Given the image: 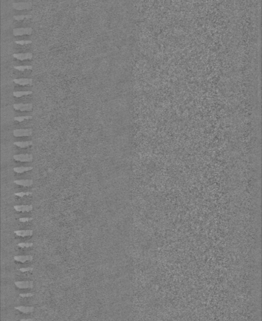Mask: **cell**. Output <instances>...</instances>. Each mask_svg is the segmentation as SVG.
I'll return each instance as SVG.
<instances>
[{"label":"cell","mask_w":262,"mask_h":321,"mask_svg":"<svg viewBox=\"0 0 262 321\" xmlns=\"http://www.w3.org/2000/svg\"><path fill=\"white\" fill-rule=\"evenodd\" d=\"M33 29L31 27L25 28H16L13 30V33L14 36H22V35H30L32 33Z\"/></svg>","instance_id":"cell-1"},{"label":"cell","mask_w":262,"mask_h":321,"mask_svg":"<svg viewBox=\"0 0 262 321\" xmlns=\"http://www.w3.org/2000/svg\"><path fill=\"white\" fill-rule=\"evenodd\" d=\"M33 134V130L30 128L28 129H17L13 131V135L14 137H29Z\"/></svg>","instance_id":"cell-2"},{"label":"cell","mask_w":262,"mask_h":321,"mask_svg":"<svg viewBox=\"0 0 262 321\" xmlns=\"http://www.w3.org/2000/svg\"><path fill=\"white\" fill-rule=\"evenodd\" d=\"M14 160L20 162H31L33 156L31 154H21L13 156Z\"/></svg>","instance_id":"cell-3"},{"label":"cell","mask_w":262,"mask_h":321,"mask_svg":"<svg viewBox=\"0 0 262 321\" xmlns=\"http://www.w3.org/2000/svg\"><path fill=\"white\" fill-rule=\"evenodd\" d=\"M12 7L16 10L22 11L24 9H30L31 8L32 4L29 2H18L13 3L12 4Z\"/></svg>","instance_id":"cell-4"},{"label":"cell","mask_w":262,"mask_h":321,"mask_svg":"<svg viewBox=\"0 0 262 321\" xmlns=\"http://www.w3.org/2000/svg\"><path fill=\"white\" fill-rule=\"evenodd\" d=\"M13 108L15 109V110H19V111L22 112L30 111L33 109V104L31 103L14 104L13 105Z\"/></svg>","instance_id":"cell-5"},{"label":"cell","mask_w":262,"mask_h":321,"mask_svg":"<svg viewBox=\"0 0 262 321\" xmlns=\"http://www.w3.org/2000/svg\"><path fill=\"white\" fill-rule=\"evenodd\" d=\"M15 286L18 288H33L34 287L33 281H18L14 282Z\"/></svg>","instance_id":"cell-6"},{"label":"cell","mask_w":262,"mask_h":321,"mask_svg":"<svg viewBox=\"0 0 262 321\" xmlns=\"http://www.w3.org/2000/svg\"><path fill=\"white\" fill-rule=\"evenodd\" d=\"M13 57L14 58H16L17 60L23 61V60L31 59L33 58V54L31 53H30V52H27V53H14V54L13 55Z\"/></svg>","instance_id":"cell-7"},{"label":"cell","mask_w":262,"mask_h":321,"mask_svg":"<svg viewBox=\"0 0 262 321\" xmlns=\"http://www.w3.org/2000/svg\"><path fill=\"white\" fill-rule=\"evenodd\" d=\"M13 81L19 85H31L33 84V79L30 78H19L14 79Z\"/></svg>","instance_id":"cell-8"},{"label":"cell","mask_w":262,"mask_h":321,"mask_svg":"<svg viewBox=\"0 0 262 321\" xmlns=\"http://www.w3.org/2000/svg\"><path fill=\"white\" fill-rule=\"evenodd\" d=\"M14 209L18 212H30L32 211V205H15Z\"/></svg>","instance_id":"cell-9"},{"label":"cell","mask_w":262,"mask_h":321,"mask_svg":"<svg viewBox=\"0 0 262 321\" xmlns=\"http://www.w3.org/2000/svg\"><path fill=\"white\" fill-rule=\"evenodd\" d=\"M33 259V257L32 255H18L14 257V260L15 261L22 262V263H24L28 261H31Z\"/></svg>","instance_id":"cell-10"},{"label":"cell","mask_w":262,"mask_h":321,"mask_svg":"<svg viewBox=\"0 0 262 321\" xmlns=\"http://www.w3.org/2000/svg\"><path fill=\"white\" fill-rule=\"evenodd\" d=\"M14 233L17 236L22 237H30L33 234V231L31 230H16Z\"/></svg>","instance_id":"cell-11"},{"label":"cell","mask_w":262,"mask_h":321,"mask_svg":"<svg viewBox=\"0 0 262 321\" xmlns=\"http://www.w3.org/2000/svg\"><path fill=\"white\" fill-rule=\"evenodd\" d=\"M14 183H15L16 185L28 187L33 185V181L32 180H19L14 181Z\"/></svg>","instance_id":"cell-12"},{"label":"cell","mask_w":262,"mask_h":321,"mask_svg":"<svg viewBox=\"0 0 262 321\" xmlns=\"http://www.w3.org/2000/svg\"><path fill=\"white\" fill-rule=\"evenodd\" d=\"M14 309H15L16 310L20 311L21 312L24 313V314H28V313L33 312L35 308H34V307H32V306H31V307H28V306L27 307L26 306H18V307H14Z\"/></svg>","instance_id":"cell-13"},{"label":"cell","mask_w":262,"mask_h":321,"mask_svg":"<svg viewBox=\"0 0 262 321\" xmlns=\"http://www.w3.org/2000/svg\"><path fill=\"white\" fill-rule=\"evenodd\" d=\"M33 144L32 141H18L14 142V145L20 148H26L30 147Z\"/></svg>","instance_id":"cell-14"},{"label":"cell","mask_w":262,"mask_h":321,"mask_svg":"<svg viewBox=\"0 0 262 321\" xmlns=\"http://www.w3.org/2000/svg\"><path fill=\"white\" fill-rule=\"evenodd\" d=\"M33 169L32 167H14L13 168V171L14 172H15L16 173L18 174H22V173H24V172H28V171H31Z\"/></svg>","instance_id":"cell-15"},{"label":"cell","mask_w":262,"mask_h":321,"mask_svg":"<svg viewBox=\"0 0 262 321\" xmlns=\"http://www.w3.org/2000/svg\"><path fill=\"white\" fill-rule=\"evenodd\" d=\"M33 94V92H32V91H30V90H28V91H15V92H13V95L14 96V97H18V98L22 97V96L31 95V94Z\"/></svg>","instance_id":"cell-16"},{"label":"cell","mask_w":262,"mask_h":321,"mask_svg":"<svg viewBox=\"0 0 262 321\" xmlns=\"http://www.w3.org/2000/svg\"><path fill=\"white\" fill-rule=\"evenodd\" d=\"M32 18L30 14H22V15H14L13 18L16 21H22L24 19H29Z\"/></svg>","instance_id":"cell-17"},{"label":"cell","mask_w":262,"mask_h":321,"mask_svg":"<svg viewBox=\"0 0 262 321\" xmlns=\"http://www.w3.org/2000/svg\"><path fill=\"white\" fill-rule=\"evenodd\" d=\"M14 68L18 70L23 72L26 70H31L33 67L31 65H18V66H14Z\"/></svg>","instance_id":"cell-18"},{"label":"cell","mask_w":262,"mask_h":321,"mask_svg":"<svg viewBox=\"0 0 262 321\" xmlns=\"http://www.w3.org/2000/svg\"><path fill=\"white\" fill-rule=\"evenodd\" d=\"M33 117L31 115H26V116H18L14 117V120L18 122H23L25 120L31 119Z\"/></svg>","instance_id":"cell-19"},{"label":"cell","mask_w":262,"mask_h":321,"mask_svg":"<svg viewBox=\"0 0 262 321\" xmlns=\"http://www.w3.org/2000/svg\"><path fill=\"white\" fill-rule=\"evenodd\" d=\"M18 247L22 248H27L33 247V243H19L18 244Z\"/></svg>","instance_id":"cell-20"},{"label":"cell","mask_w":262,"mask_h":321,"mask_svg":"<svg viewBox=\"0 0 262 321\" xmlns=\"http://www.w3.org/2000/svg\"><path fill=\"white\" fill-rule=\"evenodd\" d=\"M32 194L31 192H20V193H14V195H15V196H19L20 197V198H23V197H24V196H28V195H31Z\"/></svg>","instance_id":"cell-21"},{"label":"cell","mask_w":262,"mask_h":321,"mask_svg":"<svg viewBox=\"0 0 262 321\" xmlns=\"http://www.w3.org/2000/svg\"><path fill=\"white\" fill-rule=\"evenodd\" d=\"M15 43L17 44H19V45H28V44H30L32 43L31 40H17V41H15Z\"/></svg>","instance_id":"cell-22"},{"label":"cell","mask_w":262,"mask_h":321,"mask_svg":"<svg viewBox=\"0 0 262 321\" xmlns=\"http://www.w3.org/2000/svg\"><path fill=\"white\" fill-rule=\"evenodd\" d=\"M33 220L32 218H26V217H24V218H21L19 219V221H20V222L22 223H26V222H28V221H31Z\"/></svg>","instance_id":"cell-23"},{"label":"cell","mask_w":262,"mask_h":321,"mask_svg":"<svg viewBox=\"0 0 262 321\" xmlns=\"http://www.w3.org/2000/svg\"><path fill=\"white\" fill-rule=\"evenodd\" d=\"M33 270V268H31V267H28V268H20L19 270L22 272H26L32 271Z\"/></svg>","instance_id":"cell-24"},{"label":"cell","mask_w":262,"mask_h":321,"mask_svg":"<svg viewBox=\"0 0 262 321\" xmlns=\"http://www.w3.org/2000/svg\"><path fill=\"white\" fill-rule=\"evenodd\" d=\"M34 295V294L33 293H28V294H20L19 296L22 297H30Z\"/></svg>","instance_id":"cell-25"},{"label":"cell","mask_w":262,"mask_h":321,"mask_svg":"<svg viewBox=\"0 0 262 321\" xmlns=\"http://www.w3.org/2000/svg\"><path fill=\"white\" fill-rule=\"evenodd\" d=\"M20 321H33V319H21Z\"/></svg>","instance_id":"cell-26"}]
</instances>
